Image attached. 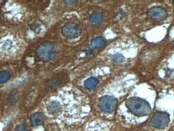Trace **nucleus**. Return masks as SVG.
<instances>
[{
    "label": "nucleus",
    "mask_w": 174,
    "mask_h": 131,
    "mask_svg": "<svg viewBox=\"0 0 174 131\" xmlns=\"http://www.w3.org/2000/svg\"><path fill=\"white\" fill-rule=\"evenodd\" d=\"M76 100L77 99L63 101L51 99L45 106L47 114L53 119L62 122H74L79 121L87 114V106Z\"/></svg>",
    "instance_id": "f257e3e1"
},
{
    "label": "nucleus",
    "mask_w": 174,
    "mask_h": 131,
    "mask_svg": "<svg viewBox=\"0 0 174 131\" xmlns=\"http://www.w3.org/2000/svg\"><path fill=\"white\" fill-rule=\"evenodd\" d=\"M105 43H106V41L103 37H96V38H94L92 40L91 45L94 48H100L104 46Z\"/></svg>",
    "instance_id": "9d476101"
},
{
    "label": "nucleus",
    "mask_w": 174,
    "mask_h": 131,
    "mask_svg": "<svg viewBox=\"0 0 174 131\" xmlns=\"http://www.w3.org/2000/svg\"><path fill=\"white\" fill-rule=\"evenodd\" d=\"M65 2H67L68 4H70V3H73V2H74V1H66Z\"/></svg>",
    "instance_id": "a211bd4d"
},
{
    "label": "nucleus",
    "mask_w": 174,
    "mask_h": 131,
    "mask_svg": "<svg viewBox=\"0 0 174 131\" xmlns=\"http://www.w3.org/2000/svg\"><path fill=\"white\" fill-rule=\"evenodd\" d=\"M45 122V116L41 113H35L30 118V123L32 126L41 125Z\"/></svg>",
    "instance_id": "6e6552de"
},
{
    "label": "nucleus",
    "mask_w": 174,
    "mask_h": 131,
    "mask_svg": "<svg viewBox=\"0 0 174 131\" xmlns=\"http://www.w3.org/2000/svg\"><path fill=\"white\" fill-rule=\"evenodd\" d=\"M170 122V115L166 112L157 111L150 120V125L157 129H164Z\"/></svg>",
    "instance_id": "20e7f679"
},
{
    "label": "nucleus",
    "mask_w": 174,
    "mask_h": 131,
    "mask_svg": "<svg viewBox=\"0 0 174 131\" xmlns=\"http://www.w3.org/2000/svg\"><path fill=\"white\" fill-rule=\"evenodd\" d=\"M17 100H18V95L16 93H12V94H11L9 96H8V98H7L8 102L12 105L15 104V103L17 101Z\"/></svg>",
    "instance_id": "dca6fc26"
},
{
    "label": "nucleus",
    "mask_w": 174,
    "mask_h": 131,
    "mask_svg": "<svg viewBox=\"0 0 174 131\" xmlns=\"http://www.w3.org/2000/svg\"><path fill=\"white\" fill-rule=\"evenodd\" d=\"M111 59L115 63H121L124 60V57L120 54H114L111 56Z\"/></svg>",
    "instance_id": "2eb2a0df"
},
{
    "label": "nucleus",
    "mask_w": 174,
    "mask_h": 131,
    "mask_svg": "<svg viewBox=\"0 0 174 131\" xmlns=\"http://www.w3.org/2000/svg\"><path fill=\"white\" fill-rule=\"evenodd\" d=\"M148 16L156 21H161L168 16L167 12L161 7H153L149 10Z\"/></svg>",
    "instance_id": "0eeeda50"
},
{
    "label": "nucleus",
    "mask_w": 174,
    "mask_h": 131,
    "mask_svg": "<svg viewBox=\"0 0 174 131\" xmlns=\"http://www.w3.org/2000/svg\"><path fill=\"white\" fill-rule=\"evenodd\" d=\"M60 83V80L56 79V78H54V79H51V80H49V81H48L46 85L48 89H55V88H56L57 86H59Z\"/></svg>",
    "instance_id": "ddd939ff"
},
{
    "label": "nucleus",
    "mask_w": 174,
    "mask_h": 131,
    "mask_svg": "<svg viewBox=\"0 0 174 131\" xmlns=\"http://www.w3.org/2000/svg\"><path fill=\"white\" fill-rule=\"evenodd\" d=\"M89 19L93 23L99 24V23H102V21L103 20V16L99 12H95V13H93L91 15Z\"/></svg>",
    "instance_id": "9b49d317"
},
{
    "label": "nucleus",
    "mask_w": 174,
    "mask_h": 131,
    "mask_svg": "<svg viewBox=\"0 0 174 131\" xmlns=\"http://www.w3.org/2000/svg\"><path fill=\"white\" fill-rule=\"evenodd\" d=\"M125 105L130 112L136 120L147 118L151 114L152 107L147 101L143 100L140 97L132 96L126 101Z\"/></svg>",
    "instance_id": "f03ea898"
},
{
    "label": "nucleus",
    "mask_w": 174,
    "mask_h": 131,
    "mask_svg": "<svg viewBox=\"0 0 174 131\" xmlns=\"http://www.w3.org/2000/svg\"><path fill=\"white\" fill-rule=\"evenodd\" d=\"M36 55L42 61H49L56 55V46L52 42H45L38 47Z\"/></svg>",
    "instance_id": "7ed1b4c3"
},
{
    "label": "nucleus",
    "mask_w": 174,
    "mask_h": 131,
    "mask_svg": "<svg viewBox=\"0 0 174 131\" xmlns=\"http://www.w3.org/2000/svg\"><path fill=\"white\" fill-rule=\"evenodd\" d=\"M11 78V74L6 70L0 71V84H4L7 82Z\"/></svg>",
    "instance_id": "f8f14e48"
},
{
    "label": "nucleus",
    "mask_w": 174,
    "mask_h": 131,
    "mask_svg": "<svg viewBox=\"0 0 174 131\" xmlns=\"http://www.w3.org/2000/svg\"><path fill=\"white\" fill-rule=\"evenodd\" d=\"M15 131H27V129L23 125H19L16 128Z\"/></svg>",
    "instance_id": "f3484780"
},
{
    "label": "nucleus",
    "mask_w": 174,
    "mask_h": 131,
    "mask_svg": "<svg viewBox=\"0 0 174 131\" xmlns=\"http://www.w3.org/2000/svg\"><path fill=\"white\" fill-rule=\"evenodd\" d=\"M118 100L112 96H104L99 101V108L103 113L111 114L116 109Z\"/></svg>",
    "instance_id": "39448f33"
},
{
    "label": "nucleus",
    "mask_w": 174,
    "mask_h": 131,
    "mask_svg": "<svg viewBox=\"0 0 174 131\" xmlns=\"http://www.w3.org/2000/svg\"><path fill=\"white\" fill-rule=\"evenodd\" d=\"M12 47H13V43L11 42L10 40L5 41V42H4L2 45V50L5 51V52L11 50V49L12 48Z\"/></svg>",
    "instance_id": "4468645a"
},
{
    "label": "nucleus",
    "mask_w": 174,
    "mask_h": 131,
    "mask_svg": "<svg viewBox=\"0 0 174 131\" xmlns=\"http://www.w3.org/2000/svg\"><path fill=\"white\" fill-rule=\"evenodd\" d=\"M98 84H99V81H98L97 78H95V77H89V79H87L85 81L84 85H85V87L87 89L91 90V89H94L95 87L98 85Z\"/></svg>",
    "instance_id": "1a4fd4ad"
},
{
    "label": "nucleus",
    "mask_w": 174,
    "mask_h": 131,
    "mask_svg": "<svg viewBox=\"0 0 174 131\" xmlns=\"http://www.w3.org/2000/svg\"><path fill=\"white\" fill-rule=\"evenodd\" d=\"M62 34L66 38H77L81 34V28L79 25L74 23H69L62 27Z\"/></svg>",
    "instance_id": "423d86ee"
}]
</instances>
